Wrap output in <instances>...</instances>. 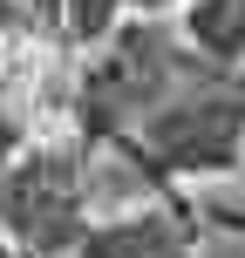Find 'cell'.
<instances>
[{
    "label": "cell",
    "mask_w": 245,
    "mask_h": 258,
    "mask_svg": "<svg viewBox=\"0 0 245 258\" xmlns=\"http://www.w3.org/2000/svg\"><path fill=\"white\" fill-rule=\"evenodd\" d=\"M150 183L170 177H205V170H238L245 150V75L225 61H205L191 82L164 95L129 136L116 143Z\"/></svg>",
    "instance_id": "6da1fadb"
},
{
    "label": "cell",
    "mask_w": 245,
    "mask_h": 258,
    "mask_svg": "<svg viewBox=\"0 0 245 258\" xmlns=\"http://www.w3.org/2000/svg\"><path fill=\"white\" fill-rule=\"evenodd\" d=\"M205 68V54L170 41L157 27V14H136L129 27L103 41V54L89 61L82 75V95H75V116H82V136L89 143H123L129 129L150 116L177 82H191Z\"/></svg>",
    "instance_id": "7a4b0ae2"
},
{
    "label": "cell",
    "mask_w": 245,
    "mask_h": 258,
    "mask_svg": "<svg viewBox=\"0 0 245 258\" xmlns=\"http://www.w3.org/2000/svg\"><path fill=\"white\" fill-rule=\"evenodd\" d=\"M0 231L21 258H75L89 231V156L75 143L14 156L0 183Z\"/></svg>",
    "instance_id": "3957f363"
},
{
    "label": "cell",
    "mask_w": 245,
    "mask_h": 258,
    "mask_svg": "<svg viewBox=\"0 0 245 258\" xmlns=\"http://www.w3.org/2000/svg\"><path fill=\"white\" fill-rule=\"evenodd\" d=\"M75 258H191V211H129V218L89 224Z\"/></svg>",
    "instance_id": "277c9868"
},
{
    "label": "cell",
    "mask_w": 245,
    "mask_h": 258,
    "mask_svg": "<svg viewBox=\"0 0 245 258\" xmlns=\"http://www.w3.org/2000/svg\"><path fill=\"white\" fill-rule=\"evenodd\" d=\"M184 34H191V48L205 54V61L232 68L245 54V0H198L191 21H184Z\"/></svg>",
    "instance_id": "5b68a950"
},
{
    "label": "cell",
    "mask_w": 245,
    "mask_h": 258,
    "mask_svg": "<svg viewBox=\"0 0 245 258\" xmlns=\"http://www.w3.org/2000/svg\"><path fill=\"white\" fill-rule=\"evenodd\" d=\"M129 7V0H62V34L82 41V48H95V41L116 34V14Z\"/></svg>",
    "instance_id": "8992f818"
},
{
    "label": "cell",
    "mask_w": 245,
    "mask_h": 258,
    "mask_svg": "<svg viewBox=\"0 0 245 258\" xmlns=\"http://www.w3.org/2000/svg\"><path fill=\"white\" fill-rule=\"evenodd\" d=\"M14 7L27 14V27H48V34H62V0H14Z\"/></svg>",
    "instance_id": "52a82bcc"
},
{
    "label": "cell",
    "mask_w": 245,
    "mask_h": 258,
    "mask_svg": "<svg viewBox=\"0 0 245 258\" xmlns=\"http://www.w3.org/2000/svg\"><path fill=\"white\" fill-rule=\"evenodd\" d=\"M14 150H21V129L0 116V183H7V163H14Z\"/></svg>",
    "instance_id": "ba28073f"
},
{
    "label": "cell",
    "mask_w": 245,
    "mask_h": 258,
    "mask_svg": "<svg viewBox=\"0 0 245 258\" xmlns=\"http://www.w3.org/2000/svg\"><path fill=\"white\" fill-rule=\"evenodd\" d=\"M211 224H225V231H245V211H211Z\"/></svg>",
    "instance_id": "9c48e42d"
},
{
    "label": "cell",
    "mask_w": 245,
    "mask_h": 258,
    "mask_svg": "<svg viewBox=\"0 0 245 258\" xmlns=\"http://www.w3.org/2000/svg\"><path fill=\"white\" fill-rule=\"evenodd\" d=\"M136 14H164V7H177V0H129Z\"/></svg>",
    "instance_id": "30bf717a"
},
{
    "label": "cell",
    "mask_w": 245,
    "mask_h": 258,
    "mask_svg": "<svg viewBox=\"0 0 245 258\" xmlns=\"http://www.w3.org/2000/svg\"><path fill=\"white\" fill-rule=\"evenodd\" d=\"M0 258H21V251H14V245H7V231H0Z\"/></svg>",
    "instance_id": "8fae6325"
}]
</instances>
